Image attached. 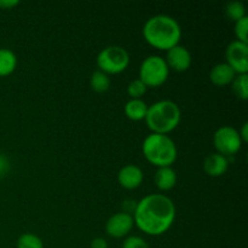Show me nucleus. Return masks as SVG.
<instances>
[{"mask_svg": "<svg viewBox=\"0 0 248 248\" xmlns=\"http://www.w3.org/2000/svg\"><path fill=\"white\" fill-rule=\"evenodd\" d=\"M17 68V56L12 50L0 48V78L11 75Z\"/></svg>", "mask_w": 248, "mask_h": 248, "instance_id": "dca6fc26", "label": "nucleus"}, {"mask_svg": "<svg viewBox=\"0 0 248 248\" xmlns=\"http://www.w3.org/2000/svg\"><path fill=\"white\" fill-rule=\"evenodd\" d=\"M132 217L140 232L150 236H160L174 223L176 206L164 194H149L136 203Z\"/></svg>", "mask_w": 248, "mask_h": 248, "instance_id": "f257e3e1", "label": "nucleus"}, {"mask_svg": "<svg viewBox=\"0 0 248 248\" xmlns=\"http://www.w3.org/2000/svg\"><path fill=\"white\" fill-rule=\"evenodd\" d=\"M148 104L143 99H128L125 104V115L132 121L144 120L148 113Z\"/></svg>", "mask_w": 248, "mask_h": 248, "instance_id": "2eb2a0df", "label": "nucleus"}, {"mask_svg": "<svg viewBox=\"0 0 248 248\" xmlns=\"http://www.w3.org/2000/svg\"><path fill=\"white\" fill-rule=\"evenodd\" d=\"M110 84V78L106 73L101 72V70H96L92 73L91 79H90V86H91L92 91L97 92V93H104L109 90Z\"/></svg>", "mask_w": 248, "mask_h": 248, "instance_id": "f3484780", "label": "nucleus"}, {"mask_svg": "<svg viewBox=\"0 0 248 248\" xmlns=\"http://www.w3.org/2000/svg\"><path fill=\"white\" fill-rule=\"evenodd\" d=\"M232 89L235 96L241 101L248 99V74H237L232 82Z\"/></svg>", "mask_w": 248, "mask_h": 248, "instance_id": "a211bd4d", "label": "nucleus"}, {"mask_svg": "<svg viewBox=\"0 0 248 248\" xmlns=\"http://www.w3.org/2000/svg\"><path fill=\"white\" fill-rule=\"evenodd\" d=\"M224 12L227 18L230 19V21H232L234 23L239 21V19L244 18V17L247 16L246 7H245V5L242 4L241 1H239V0L228 2L227 6H225Z\"/></svg>", "mask_w": 248, "mask_h": 248, "instance_id": "6ab92c4d", "label": "nucleus"}, {"mask_svg": "<svg viewBox=\"0 0 248 248\" xmlns=\"http://www.w3.org/2000/svg\"><path fill=\"white\" fill-rule=\"evenodd\" d=\"M236 73L234 72L230 65H228L227 63H218L215 67L211 69L210 72V80L215 86L223 87L228 86V85H232V80L236 77Z\"/></svg>", "mask_w": 248, "mask_h": 248, "instance_id": "ddd939ff", "label": "nucleus"}, {"mask_svg": "<svg viewBox=\"0 0 248 248\" xmlns=\"http://www.w3.org/2000/svg\"><path fill=\"white\" fill-rule=\"evenodd\" d=\"M19 4L18 0H0V9L1 10H10L12 7L17 6Z\"/></svg>", "mask_w": 248, "mask_h": 248, "instance_id": "393cba45", "label": "nucleus"}, {"mask_svg": "<svg viewBox=\"0 0 248 248\" xmlns=\"http://www.w3.org/2000/svg\"><path fill=\"white\" fill-rule=\"evenodd\" d=\"M234 33L236 40L248 44V16L235 22Z\"/></svg>", "mask_w": 248, "mask_h": 248, "instance_id": "4be33fe9", "label": "nucleus"}, {"mask_svg": "<svg viewBox=\"0 0 248 248\" xmlns=\"http://www.w3.org/2000/svg\"><path fill=\"white\" fill-rule=\"evenodd\" d=\"M133 225H135V222H133L132 215L123 211L109 217L106 223V232L110 237L123 239V237L128 236Z\"/></svg>", "mask_w": 248, "mask_h": 248, "instance_id": "1a4fd4ad", "label": "nucleus"}, {"mask_svg": "<svg viewBox=\"0 0 248 248\" xmlns=\"http://www.w3.org/2000/svg\"><path fill=\"white\" fill-rule=\"evenodd\" d=\"M148 87L140 81V79H135L128 84L127 86V94L130 99H142L147 92Z\"/></svg>", "mask_w": 248, "mask_h": 248, "instance_id": "412c9836", "label": "nucleus"}, {"mask_svg": "<svg viewBox=\"0 0 248 248\" xmlns=\"http://www.w3.org/2000/svg\"><path fill=\"white\" fill-rule=\"evenodd\" d=\"M96 62L98 70L107 75L120 74L130 64V55L121 46L110 45L99 51Z\"/></svg>", "mask_w": 248, "mask_h": 248, "instance_id": "39448f33", "label": "nucleus"}, {"mask_svg": "<svg viewBox=\"0 0 248 248\" xmlns=\"http://www.w3.org/2000/svg\"><path fill=\"white\" fill-rule=\"evenodd\" d=\"M0 178H1V173H0Z\"/></svg>", "mask_w": 248, "mask_h": 248, "instance_id": "cd10ccee", "label": "nucleus"}, {"mask_svg": "<svg viewBox=\"0 0 248 248\" xmlns=\"http://www.w3.org/2000/svg\"><path fill=\"white\" fill-rule=\"evenodd\" d=\"M239 131L232 126H220L213 135V145L218 154L223 156H232L237 154L242 147Z\"/></svg>", "mask_w": 248, "mask_h": 248, "instance_id": "0eeeda50", "label": "nucleus"}, {"mask_svg": "<svg viewBox=\"0 0 248 248\" xmlns=\"http://www.w3.org/2000/svg\"><path fill=\"white\" fill-rule=\"evenodd\" d=\"M155 186L159 190L169 191L177 184V173L172 167H160L154 177Z\"/></svg>", "mask_w": 248, "mask_h": 248, "instance_id": "4468645a", "label": "nucleus"}, {"mask_svg": "<svg viewBox=\"0 0 248 248\" xmlns=\"http://www.w3.org/2000/svg\"><path fill=\"white\" fill-rule=\"evenodd\" d=\"M228 169H229L228 157L223 156L218 153L210 154L203 161V171L206 172L207 176L213 177V178L222 177L223 174L227 173Z\"/></svg>", "mask_w": 248, "mask_h": 248, "instance_id": "f8f14e48", "label": "nucleus"}, {"mask_svg": "<svg viewBox=\"0 0 248 248\" xmlns=\"http://www.w3.org/2000/svg\"><path fill=\"white\" fill-rule=\"evenodd\" d=\"M239 131V135L241 137L242 143H247L248 142V123H245L244 125L241 126V128Z\"/></svg>", "mask_w": 248, "mask_h": 248, "instance_id": "a878e982", "label": "nucleus"}, {"mask_svg": "<svg viewBox=\"0 0 248 248\" xmlns=\"http://www.w3.org/2000/svg\"><path fill=\"white\" fill-rule=\"evenodd\" d=\"M123 248H150L148 242L140 236H127L123 242Z\"/></svg>", "mask_w": 248, "mask_h": 248, "instance_id": "5701e85b", "label": "nucleus"}, {"mask_svg": "<svg viewBox=\"0 0 248 248\" xmlns=\"http://www.w3.org/2000/svg\"><path fill=\"white\" fill-rule=\"evenodd\" d=\"M170 75V69L167 67L165 58L161 56H148L144 58L140 67V77L138 79L149 89H155L167 81Z\"/></svg>", "mask_w": 248, "mask_h": 248, "instance_id": "423d86ee", "label": "nucleus"}, {"mask_svg": "<svg viewBox=\"0 0 248 248\" xmlns=\"http://www.w3.org/2000/svg\"><path fill=\"white\" fill-rule=\"evenodd\" d=\"M7 169H9V161L4 155L0 154V173H1V176L7 171Z\"/></svg>", "mask_w": 248, "mask_h": 248, "instance_id": "bb28decb", "label": "nucleus"}, {"mask_svg": "<svg viewBox=\"0 0 248 248\" xmlns=\"http://www.w3.org/2000/svg\"><path fill=\"white\" fill-rule=\"evenodd\" d=\"M143 179H144V173L137 165H125L118 172L119 184L121 188L126 189V190H135V189L140 188V184L143 183Z\"/></svg>", "mask_w": 248, "mask_h": 248, "instance_id": "9b49d317", "label": "nucleus"}, {"mask_svg": "<svg viewBox=\"0 0 248 248\" xmlns=\"http://www.w3.org/2000/svg\"><path fill=\"white\" fill-rule=\"evenodd\" d=\"M17 248H44V242L38 235L31 232H24L16 242Z\"/></svg>", "mask_w": 248, "mask_h": 248, "instance_id": "aec40b11", "label": "nucleus"}, {"mask_svg": "<svg viewBox=\"0 0 248 248\" xmlns=\"http://www.w3.org/2000/svg\"><path fill=\"white\" fill-rule=\"evenodd\" d=\"M90 248H108V242L103 237H96L90 244Z\"/></svg>", "mask_w": 248, "mask_h": 248, "instance_id": "b1692460", "label": "nucleus"}, {"mask_svg": "<svg viewBox=\"0 0 248 248\" xmlns=\"http://www.w3.org/2000/svg\"><path fill=\"white\" fill-rule=\"evenodd\" d=\"M144 40L152 47L161 51L179 45L182 38L181 24L169 15H156L148 19L142 29Z\"/></svg>", "mask_w": 248, "mask_h": 248, "instance_id": "f03ea898", "label": "nucleus"}, {"mask_svg": "<svg viewBox=\"0 0 248 248\" xmlns=\"http://www.w3.org/2000/svg\"><path fill=\"white\" fill-rule=\"evenodd\" d=\"M182 111L177 103L170 99H162L148 107L144 121L152 133L169 135L181 124Z\"/></svg>", "mask_w": 248, "mask_h": 248, "instance_id": "7ed1b4c3", "label": "nucleus"}, {"mask_svg": "<svg viewBox=\"0 0 248 248\" xmlns=\"http://www.w3.org/2000/svg\"><path fill=\"white\" fill-rule=\"evenodd\" d=\"M225 60L236 74H248V44L232 41L225 51Z\"/></svg>", "mask_w": 248, "mask_h": 248, "instance_id": "6e6552de", "label": "nucleus"}, {"mask_svg": "<svg viewBox=\"0 0 248 248\" xmlns=\"http://www.w3.org/2000/svg\"><path fill=\"white\" fill-rule=\"evenodd\" d=\"M142 153L148 162L160 167H171L177 160L178 150L176 143L169 135L150 133L142 144Z\"/></svg>", "mask_w": 248, "mask_h": 248, "instance_id": "20e7f679", "label": "nucleus"}, {"mask_svg": "<svg viewBox=\"0 0 248 248\" xmlns=\"http://www.w3.org/2000/svg\"><path fill=\"white\" fill-rule=\"evenodd\" d=\"M166 62L169 69L174 70V72L183 73L190 68L191 65V53L186 46L177 45L174 47L170 48L166 51Z\"/></svg>", "mask_w": 248, "mask_h": 248, "instance_id": "9d476101", "label": "nucleus"}]
</instances>
